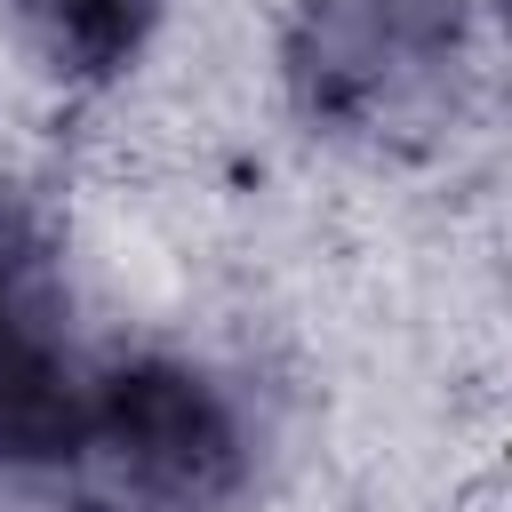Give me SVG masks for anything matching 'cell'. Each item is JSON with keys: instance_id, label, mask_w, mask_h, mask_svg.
I'll return each mask as SVG.
<instances>
[{"instance_id": "3", "label": "cell", "mask_w": 512, "mask_h": 512, "mask_svg": "<svg viewBox=\"0 0 512 512\" xmlns=\"http://www.w3.org/2000/svg\"><path fill=\"white\" fill-rule=\"evenodd\" d=\"M152 8L160 0H16V24H24V40L40 48L48 72H64V80H112L144 48Z\"/></svg>"}, {"instance_id": "1", "label": "cell", "mask_w": 512, "mask_h": 512, "mask_svg": "<svg viewBox=\"0 0 512 512\" xmlns=\"http://www.w3.org/2000/svg\"><path fill=\"white\" fill-rule=\"evenodd\" d=\"M80 464L120 512H224L248 480V424L216 376L128 360L88 392Z\"/></svg>"}, {"instance_id": "2", "label": "cell", "mask_w": 512, "mask_h": 512, "mask_svg": "<svg viewBox=\"0 0 512 512\" xmlns=\"http://www.w3.org/2000/svg\"><path fill=\"white\" fill-rule=\"evenodd\" d=\"M456 24V0H320L312 40L296 48V80L312 112H360L384 96L392 72H416L440 32Z\"/></svg>"}]
</instances>
